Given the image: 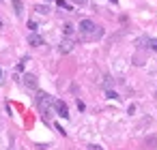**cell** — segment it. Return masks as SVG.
Wrapping results in <instances>:
<instances>
[{"label":"cell","instance_id":"12","mask_svg":"<svg viewBox=\"0 0 157 150\" xmlns=\"http://www.w3.org/2000/svg\"><path fill=\"white\" fill-rule=\"evenodd\" d=\"M28 28H30V30L35 32V30H37V24H35V22H28Z\"/></svg>","mask_w":157,"mask_h":150},{"label":"cell","instance_id":"18","mask_svg":"<svg viewBox=\"0 0 157 150\" xmlns=\"http://www.w3.org/2000/svg\"><path fill=\"white\" fill-rule=\"evenodd\" d=\"M112 2H116V0H112Z\"/></svg>","mask_w":157,"mask_h":150},{"label":"cell","instance_id":"8","mask_svg":"<svg viewBox=\"0 0 157 150\" xmlns=\"http://www.w3.org/2000/svg\"><path fill=\"white\" fill-rule=\"evenodd\" d=\"M58 7H60V9H67V11H71V5L67 2V0H58Z\"/></svg>","mask_w":157,"mask_h":150},{"label":"cell","instance_id":"1","mask_svg":"<svg viewBox=\"0 0 157 150\" xmlns=\"http://www.w3.org/2000/svg\"><path fill=\"white\" fill-rule=\"evenodd\" d=\"M78 28H80V35H82L84 39H88V41H95V39H99V37L103 35V30H101L93 20H82Z\"/></svg>","mask_w":157,"mask_h":150},{"label":"cell","instance_id":"7","mask_svg":"<svg viewBox=\"0 0 157 150\" xmlns=\"http://www.w3.org/2000/svg\"><path fill=\"white\" fill-rule=\"evenodd\" d=\"M11 2H13V9H15V15H22V11H24L22 0H11Z\"/></svg>","mask_w":157,"mask_h":150},{"label":"cell","instance_id":"10","mask_svg":"<svg viewBox=\"0 0 157 150\" xmlns=\"http://www.w3.org/2000/svg\"><path fill=\"white\" fill-rule=\"evenodd\" d=\"M148 47H151L153 52H157V39H148Z\"/></svg>","mask_w":157,"mask_h":150},{"label":"cell","instance_id":"11","mask_svg":"<svg viewBox=\"0 0 157 150\" xmlns=\"http://www.w3.org/2000/svg\"><path fill=\"white\" fill-rule=\"evenodd\" d=\"M73 32V26L71 24H65V35H71Z\"/></svg>","mask_w":157,"mask_h":150},{"label":"cell","instance_id":"9","mask_svg":"<svg viewBox=\"0 0 157 150\" xmlns=\"http://www.w3.org/2000/svg\"><path fill=\"white\" fill-rule=\"evenodd\" d=\"M35 11H37V13H41V15H45V13H48L50 9H48V7H43V5H39V7H37Z\"/></svg>","mask_w":157,"mask_h":150},{"label":"cell","instance_id":"15","mask_svg":"<svg viewBox=\"0 0 157 150\" xmlns=\"http://www.w3.org/2000/svg\"><path fill=\"white\" fill-rule=\"evenodd\" d=\"M0 79H2V71H0Z\"/></svg>","mask_w":157,"mask_h":150},{"label":"cell","instance_id":"13","mask_svg":"<svg viewBox=\"0 0 157 150\" xmlns=\"http://www.w3.org/2000/svg\"><path fill=\"white\" fill-rule=\"evenodd\" d=\"M88 150H101V146H97V144H90V146H88Z\"/></svg>","mask_w":157,"mask_h":150},{"label":"cell","instance_id":"16","mask_svg":"<svg viewBox=\"0 0 157 150\" xmlns=\"http://www.w3.org/2000/svg\"><path fill=\"white\" fill-rule=\"evenodd\" d=\"M45 2H52V0H45Z\"/></svg>","mask_w":157,"mask_h":150},{"label":"cell","instance_id":"17","mask_svg":"<svg viewBox=\"0 0 157 150\" xmlns=\"http://www.w3.org/2000/svg\"><path fill=\"white\" fill-rule=\"evenodd\" d=\"M0 26H2V22H0Z\"/></svg>","mask_w":157,"mask_h":150},{"label":"cell","instance_id":"2","mask_svg":"<svg viewBox=\"0 0 157 150\" xmlns=\"http://www.w3.org/2000/svg\"><path fill=\"white\" fill-rule=\"evenodd\" d=\"M37 105H39L43 118H48V114H50V105H54V99H52L50 94H45V92H37Z\"/></svg>","mask_w":157,"mask_h":150},{"label":"cell","instance_id":"5","mask_svg":"<svg viewBox=\"0 0 157 150\" xmlns=\"http://www.w3.org/2000/svg\"><path fill=\"white\" fill-rule=\"evenodd\" d=\"M28 43H30L33 47H39V45H43V39H41L39 35H35V32H30V35H28Z\"/></svg>","mask_w":157,"mask_h":150},{"label":"cell","instance_id":"6","mask_svg":"<svg viewBox=\"0 0 157 150\" xmlns=\"http://www.w3.org/2000/svg\"><path fill=\"white\" fill-rule=\"evenodd\" d=\"M58 49H60V54H69V52L73 49V43H71V41H63Z\"/></svg>","mask_w":157,"mask_h":150},{"label":"cell","instance_id":"14","mask_svg":"<svg viewBox=\"0 0 157 150\" xmlns=\"http://www.w3.org/2000/svg\"><path fill=\"white\" fill-rule=\"evenodd\" d=\"M71 2H75V5H86V0H71Z\"/></svg>","mask_w":157,"mask_h":150},{"label":"cell","instance_id":"3","mask_svg":"<svg viewBox=\"0 0 157 150\" xmlns=\"http://www.w3.org/2000/svg\"><path fill=\"white\" fill-rule=\"evenodd\" d=\"M54 109H56V114H58L60 118H69V107H67V103H65V101L54 99Z\"/></svg>","mask_w":157,"mask_h":150},{"label":"cell","instance_id":"4","mask_svg":"<svg viewBox=\"0 0 157 150\" xmlns=\"http://www.w3.org/2000/svg\"><path fill=\"white\" fill-rule=\"evenodd\" d=\"M24 86L35 90V88H37V77H35L33 73H26V75H24Z\"/></svg>","mask_w":157,"mask_h":150}]
</instances>
